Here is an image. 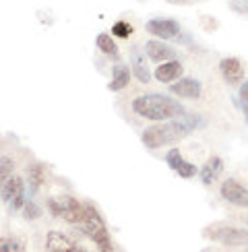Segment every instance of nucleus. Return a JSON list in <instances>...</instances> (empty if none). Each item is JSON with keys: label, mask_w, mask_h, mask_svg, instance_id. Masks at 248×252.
I'll list each match as a JSON object with an SVG mask.
<instances>
[{"label": "nucleus", "mask_w": 248, "mask_h": 252, "mask_svg": "<svg viewBox=\"0 0 248 252\" xmlns=\"http://www.w3.org/2000/svg\"><path fill=\"white\" fill-rule=\"evenodd\" d=\"M203 124H205V120L201 116L186 112L180 118L168 120L165 124H153L149 128H145L141 139L147 149H161L165 145H174V143L182 141L184 136H188L192 130L201 128Z\"/></svg>", "instance_id": "obj_1"}, {"label": "nucleus", "mask_w": 248, "mask_h": 252, "mask_svg": "<svg viewBox=\"0 0 248 252\" xmlns=\"http://www.w3.org/2000/svg\"><path fill=\"white\" fill-rule=\"evenodd\" d=\"M132 112L141 118H147L153 122H168L174 118H180L186 114L184 106L174 97L161 95V93H147L139 95L132 101Z\"/></svg>", "instance_id": "obj_2"}, {"label": "nucleus", "mask_w": 248, "mask_h": 252, "mask_svg": "<svg viewBox=\"0 0 248 252\" xmlns=\"http://www.w3.org/2000/svg\"><path fill=\"white\" fill-rule=\"evenodd\" d=\"M85 209H87L85 221L79 225V229H81V232L85 234L101 252L114 250L112 240H110V234H108V225H106V221H103L101 213L97 211V207L91 205V203H85Z\"/></svg>", "instance_id": "obj_3"}, {"label": "nucleus", "mask_w": 248, "mask_h": 252, "mask_svg": "<svg viewBox=\"0 0 248 252\" xmlns=\"http://www.w3.org/2000/svg\"><path fill=\"white\" fill-rule=\"evenodd\" d=\"M205 236L211 240V242L223 244L227 248H242L248 246V232L240 227H232V225H209L205 229Z\"/></svg>", "instance_id": "obj_4"}, {"label": "nucleus", "mask_w": 248, "mask_h": 252, "mask_svg": "<svg viewBox=\"0 0 248 252\" xmlns=\"http://www.w3.org/2000/svg\"><path fill=\"white\" fill-rule=\"evenodd\" d=\"M58 205H60V217L64 219L66 223L81 225L83 221H85V213H87L85 203L77 201L75 196L62 194V196H58Z\"/></svg>", "instance_id": "obj_5"}, {"label": "nucleus", "mask_w": 248, "mask_h": 252, "mask_svg": "<svg viewBox=\"0 0 248 252\" xmlns=\"http://www.w3.org/2000/svg\"><path fill=\"white\" fill-rule=\"evenodd\" d=\"M145 31L157 39H174L180 33V25L176 23L174 19L155 17V19H149L147 23H145Z\"/></svg>", "instance_id": "obj_6"}, {"label": "nucleus", "mask_w": 248, "mask_h": 252, "mask_svg": "<svg viewBox=\"0 0 248 252\" xmlns=\"http://www.w3.org/2000/svg\"><path fill=\"white\" fill-rule=\"evenodd\" d=\"M221 196L236 207H248V188L234 178H227L221 184Z\"/></svg>", "instance_id": "obj_7"}, {"label": "nucleus", "mask_w": 248, "mask_h": 252, "mask_svg": "<svg viewBox=\"0 0 248 252\" xmlns=\"http://www.w3.org/2000/svg\"><path fill=\"white\" fill-rule=\"evenodd\" d=\"M165 161H168L170 170H174L180 178H184V180H190V178L199 172V167H196L194 163H190V161H186L176 147L168 151V155H165Z\"/></svg>", "instance_id": "obj_8"}, {"label": "nucleus", "mask_w": 248, "mask_h": 252, "mask_svg": "<svg viewBox=\"0 0 248 252\" xmlns=\"http://www.w3.org/2000/svg\"><path fill=\"white\" fill-rule=\"evenodd\" d=\"M170 91L178 97H186V99H199L203 93V85L196 79L190 77H180L178 81H174L170 85Z\"/></svg>", "instance_id": "obj_9"}, {"label": "nucleus", "mask_w": 248, "mask_h": 252, "mask_svg": "<svg viewBox=\"0 0 248 252\" xmlns=\"http://www.w3.org/2000/svg\"><path fill=\"white\" fill-rule=\"evenodd\" d=\"M46 250H50V252H83L81 246H77L66 234H62V232H48Z\"/></svg>", "instance_id": "obj_10"}, {"label": "nucleus", "mask_w": 248, "mask_h": 252, "mask_svg": "<svg viewBox=\"0 0 248 252\" xmlns=\"http://www.w3.org/2000/svg\"><path fill=\"white\" fill-rule=\"evenodd\" d=\"M145 52H147V58L153 62H168V60L176 58L174 48L163 44V39H157V37L145 44Z\"/></svg>", "instance_id": "obj_11"}, {"label": "nucleus", "mask_w": 248, "mask_h": 252, "mask_svg": "<svg viewBox=\"0 0 248 252\" xmlns=\"http://www.w3.org/2000/svg\"><path fill=\"white\" fill-rule=\"evenodd\" d=\"M219 72L223 75V79L230 83V85H238V83H242V79H244V68H242V64H240V60L234 58V56L221 58V62H219Z\"/></svg>", "instance_id": "obj_12"}, {"label": "nucleus", "mask_w": 248, "mask_h": 252, "mask_svg": "<svg viewBox=\"0 0 248 252\" xmlns=\"http://www.w3.org/2000/svg\"><path fill=\"white\" fill-rule=\"evenodd\" d=\"M184 72V66L180 64L178 60H168V62H161V64L155 68V79L159 83H165V85H172L174 81H178Z\"/></svg>", "instance_id": "obj_13"}, {"label": "nucleus", "mask_w": 248, "mask_h": 252, "mask_svg": "<svg viewBox=\"0 0 248 252\" xmlns=\"http://www.w3.org/2000/svg\"><path fill=\"white\" fill-rule=\"evenodd\" d=\"M25 194V182L19 176H8L6 180H2V203H13L15 198Z\"/></svg>", "instance_id": "obj_14"}, {"label": "nucleus", "mask_w": 248, "mask_h": 252, "mask_svg": "<svg viewBox=\"0 0 248 252\" xmlns=\"http://www.w3.org/2000/svg\"><path fill=\"white\" fill-rule=\"evenodd\" d=\"M221 172H223V159H221V157H217V155H213V157L207 159V163L199 170L201 182L209 186V184H213L217 178L221 176Z\"/></svg>", "instance_id": "obj_15"}, {"label": "nucleus", "mask_w": 248, "mask_h": 252, "mask_svg": "<svg viewBox=\"0 0 248 252\" xmlns=\"http://www.w3.org/2000/svg\"><path fill=\"white\" fill-rule=\"evenodd\" d=\"M130 83V68L126 64H116L112 70V81L108 83L110 91H122Z\"/></svg>", "instance_id": "obj_16"}, {"label": "nucleus", "mask_w": 248, "mask_h": 252, "mask_svg": "<svg viewBox=\"0 0 248 252\" xmlns=\"http://www.w3.org/2000/svg\"><path fill=\"white\" fill-rule=\"evenodd\" d=\"M130 60H132V64H130V68H132V75L137 77L141 83H151V72H149V68H147V62H145V58L139 54V50H132V56H130Z\"/></svg>", "instance_id": "obj_17"}, {"label": "nucleus", "mask_w": 248, "mask_h": 252, "mask_svg": "<svg viewBox=\"0 0 248 252\" xmlns=\"http://www.w3.org/2000/svg\"><path fill=\"white\" fill-rule=\"evenodd\" d=\"M27 182H29L31 192H37L39 186L44 184V170H41L39 163H31L27 167Z\"/></svg>", "instance_id": "obj_18"}, {"label": "nucleus", "mask_w": 248, "mask_h": 252, "mask_svg": "<svg viewBox=\"0 0 248 252\" xmlns=\"http://www.w3.org/2000/svg\"><path fill=\"white\" fill-rule=\"evenodd\" d=\"M95 44H97L99 52H103V54H108V56H112V58H118V46H116V41H114L112 35L99 33L97 39H95Z\"/></svg>", "instance_id": "obj_19"}, {"label": "nucleus", "mask_w": 248, "mask_h": 252, "mask_svg": "<svg viewBox=\"0 0 248 252\" xmlns=\"http://www.w3.org/2000/svg\"><path fill=\"white\" fill-rule=\"evenodd\" d=\"M0 250L2 252H23L25 244H21L15 238H2L0 240Z\"/></svg>", "instance_id": "obj_20"}, {"label": "nucleus", "mask_w": 248, "mask_h": 252, "mask_svg": "<svg viewBox=\"0 0 248 252\" xmlns=\"http://www.w3.org/2000/svg\"><path fill=\"white\" fill-rule=\"evenodd\" d=\"M112 33L116 35V37H124V39H126V37L132 35V25L126 23V21H118V23H114Z\"/></svg>", "instance_id": "obj_21"}, {"label": "nucleus", "mask_w": 248, "mask_h": 252, "mask_svg": "<svg viewBox=\"0 0 248 252\" xmlns=\"http://www.w3.org/2000/svg\"><path fill=\"white\" fill-rule=\"evenodd\" d=\"M23 215H25V219H29V221H33V219L41 217V209L33 201H27L23 207Z\"/></svg>", "instance_id": "obj_22"}, {"label": "nucleus", "mask_w": 248, "mask_h": 252, "mask_svg": "<svg viewBox=\"0 0 248 252\" xmlns=\"http://www.w3.org/2000/svg\"><path fill=\"white\" fill-rule=\"evenodd\" d=\"M13 167H15L13 159H10V157H6V155H2V159H0V178H2V180H6V178L10 176V172H13Z\"/></svg>", "instance_id": "obj_23"}, {"label": "nucleus", "mask_w": 248, "mask_h": 252, "mask_svg": "<svg viewBox=\"0 0 248 252\" xmlns=\"http://www.w3.org/2000/svg\"><path fill=\"white\" fill-rule=\"evenodd\" d=\"M230 8L234 13L248 15V0H230Z\"/></svg>", "instance_id": "obj_24"}, {"label": "nucleus", "mask_w": 248, "mask_h": 252, "mask_svg": "<svg viewBox=\"0 0 248 252\" xmlns=\"http://www.w3.org/2000/svg\"><path fill=\"white\" fill-rule=\"evenodd\" d=\"M48 209L54 217H60V205H58V198H48Z\"/></svg>", "instance_id": "obj_25"}, {"label": "nucleus", "mask_w": 248, "mask_h": 252, "mask_svg": "<svg viewBox=\"0 0 248 252\" xmlns=\"http://www.w3.org/2000/svg\"><path fill=\"white\" fill-rule=\"evenodd\" d=\"M236 106L240 108V112L244 114V118H246V122H248V99H246V97H240V99H236Z\"/></svg>", "instance_id": "obj_26"}, {"label": "nucleus", "mask_w": 248, "mask_h": 252, "mask_svg": "<svg viewBox=\"0 0 248 252\" xmlns=\"http://www.w3.org/2000/svg\"><path fill=\"white\" fill-rule=\"evenodd\" d=\"M240 97H246L248 99V79L244 83H240Z\"/></svg>", "instance_id": "obj_27"}]
</instances>
